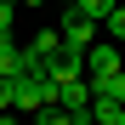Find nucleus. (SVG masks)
<instances>
[{
  "instance_id": "6e6552de",
  "label": "nucleus",
  "mask_w": 125,
  "mask_h": 125,
  "mask_svg": "<svg viewBox=\"0 0 125 125\" xmlns=\"http://www.w3.org/2000/svg\"><path fill=\"white\" fill-rule=\"evenodd\" d=\"M74 6H80V11H85V17H91V23H102V17H108V11L119 6V0H74Z\"/></svg>"
},
{
  "instance_id": "f03ea898",
  "label": "nucleus",
  "mask_w": 125,
  "mask_h": 125,
  "mask_svg": "<svg viewBox=\"0 0 125 125\" xmlns=\"http://www.w3.org/2000/svg\"><path fill=\"white\" fill-rule=\"evenodd\" d=\"M97 29H102V23H91L80 6H68V11H62V51H68V57H85V51L97 46Z\"/></svg>"
},
{
  "instance_id": "20e7f679",
  "label": "nucleus",
  "mask_w": 125,
  "mask_h": 125,
  "mask_svg": "<svg viewBox=\"0 0 125 125\" xmlns=\"http://www.w3.org/2000/svg\"><path fill=\"white\" fill-rule=\"evenodd\" d=\"M34 51L29 46H11V40H0V80H17V74H23V68H34Z\"/></svg>"
},
{
  "instance_id": "2eb2a0df",
  "label": "nucleus",
  "mask_w": 125,
  "mask_h": 125,
  "mask_svg": "<svg viewBox=\"0 0 125 125\" xmlns=\"http://www.w3.org/2000/svg\"><path fill=\"white\" fill-rule=\"evenodd\" d=\"M0 40H6V34H0Z\"/></svg>"
},
{
  "instance_id": "1a4fd4ad",
  "label": "nucleus",
  "mask_w": 125,
  "mask_h": 125,
  "mask_svg": "<svg viewBox=\"0 0 125 125\" xmlns=\"http://www.w3.org/2000/svg\"><path fill=\"white\" fill-rule=\"evenodd\" d=\"M102 29L114 34V46H125V6H114L108 17H102Z\"/></svg>"
},
{
  "instance_id": "f257e3e1",
  "label": "nucleus",
  "mask_w": 125,
  "mask_h": 125,
  "mask_svg": "<svg viewBox=\"0 0 125 125\" xmlns=\"http://www.w3.org/2000/svg\"><path fill=\"white\" fill-rule=\"evenodd\" d=\"M57 102V80H46V62H34V68L17 74V108L23 114H40Z\"/></svg>"
},
{
  "instance_id": "dca6fc26",
  "label": "nucleus",
  "mask_w": 125,
  "mask_h": 125,
  "mask_svg": "<svg viewBox=\"0 0 125 125\" xmlns=\"http://www.w3.org/2000/svg\"><path fill=\"white\" fill-rule=\"evenodd\" d=\"M68 6H74V0H68Z\"/></svg>"
},
{
  "instance_id": "0eeeda50",
  "label": "nucleus",
  "mask_w": 125,
  "mask_h": 125,
  "mask_svg": "<svg viewBox=\"0 0 125 125\" xmlns=\"http://www.w3.org/2000/svg\"><path fill=\"white\" fill-rule=\"evenodd\" d=\"M34 125H74V114L62 108V102H51V108H40V114H34Z\"/></svg>"
},
{
  "instance_id": "423d86ee",
  "label": "nucleus",
  "mask_w": 125,
  "mask_h": 125,
  "mask_svg": "<svg viewBox=\"0 0 125 125\" xmlns=\"http://www.w3.org/2000/svg\"><path fill=\"white\" fill-rule=\"evenodd\" d=\"M91 97H108V102H125V68H119V74H108V80H97V85H91Z\"/></svg>"
},
{
  "instance_id": "9b49d317",
  "label": "nucleus",
  "mask_w": 125,
  "mask_h": 125,
  "mask_svg": "<svg viewBox=\"0 0 125 125\" xmlns=\"http://www.w3.org/2000/svg\"><path fill=\"white\" fill-rule=\"evenodd\" d=\"M11 17H17V0H0V34H11Z\"/></svg>"
},
{
  "instance_id": "f8f14e48",
  "label": "nucleus",
  "mask_w": 125,
  "mask_h": 125,
  "mask_svg": "<svg viewBox=\"0 0 125 125\" xmlns=\"http://www.w3.org/2000/svg\"><path fill=\"white\" fill-rule=\"evenodd\" d=\"M108 125H125V102H119V108H114V119H108Z\"/></svg>"
},
{
  "instance_id": "9d476101",
  "label": "nucleus",
  "mask_w": 125,
  "mask_h": 125,
  "mask_svg": "<svg viewBox=\"0 0 125 125\" xmlns=\"http://www.w3.org/2000/svg\"><path fill=\"white\" fill-rule=\"evenodd\" d=\"M17 108V80H0V114Z\"/></svg>"
},
{
  "instance_id": "4468645a",
  "label": "nucleus",
  "mask_w": 125,
  "mask_h": 125,
  "mask_svg": "<svg viewBox=\"0 0 125 125\" xmlns=\"http://www.w3.org/2000/svg\"><path fill=\"white\" fill-rule=\"evenodd\" d=\"M6 125H17V119H11V114H6Z\"/></svg>"
},
{
  "instance_id": "39448f33",
  "label": "nucleus",
  "mask_w": 125,
  "mask_h": 125,
  "mask_svg": "<svg viewBox=\"0 0 125 125\" xmlns=\"http://www.w3.org/2000/svg\"><path fill=\"white\" fill-rule=\"evenodd\" d=\"M29 51H34V57H40V62H51V57H57V51H62V29H40V34H34V40H29Z\"/></svg>"
},
{
  "instance_id": "7ed1b4c3",
  "label": "nucleus",
  "mask_w": 125,
  "mask_h": 125,
  "mask_svg": "<svg viewBox=\"0 0 125 125\" xmlns=\"http://www.w3.org/2000/svg\"><path fill=\"white\" fill-rule=\"evenodd\" d=\"M80 68H85V85H97V80H108V74L125 68V51L114 46V40H97V46L85 51V62H80Z\"/></svg>"
},
{
  "instance_id": "f3484780",
  "label": "nucleus",
  "mask_w": 125,
  "mask_h": 125,
  "mask_svg": "<svg viewBox=\"0 0 125 125\" xmlns=\"http://www.w3.org/2000/svg\"><path fill=\"white\" fill-rule=\"evenodd\" d=\"M119 51H125V46H119Z\"/></svg>"
},
{
  "instance_id": "ddd939ff",
  "label": "nucleus",
  "mask_w": 125,
  "mask_h": 125,
  "mask_svg": "<svg viewBox=\"0 0 125 125\" xmlns=\"http://www.w3.org/2000/svg\"><path fill=\"white\" fill-rule=\"evenodd\" d=\"M17 6H46V0H17Z\"/></svg>"
}]
</instances>
